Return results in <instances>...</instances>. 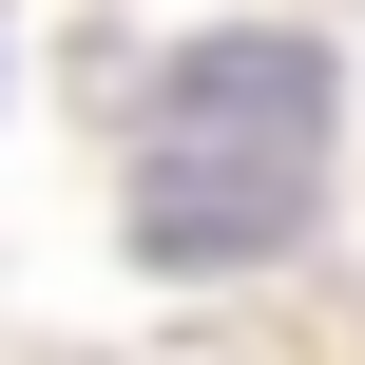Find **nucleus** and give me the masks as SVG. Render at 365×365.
Masks as SVG:
<instances>
[{"label":"nucleus","mask_w":365,"mask_h":365,"mask_svg":"<svg viewBox=\"0 0 365 365\" xmlns=\"http://www.w3.org/2000/svg\"><path fill=\"white\" fill-rule=\"evenodd\" d=\"M327 192V38H173L154 96H135V250L154 269H250L289 250Z\"/></svg>","instance_id":"nucleus-1"}]
</instances>
